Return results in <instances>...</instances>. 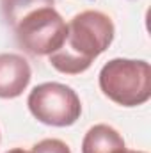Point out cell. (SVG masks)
<instances>
[{
	"label": "cell",
	"instance_id": "1",
	"mask_svg": "<svg viewBox=\"0 0 151 153\" xmlns=\"http://www.w3.org/2000/svg\"><path fill=\"white\" fill-rule=\"evenodd\" d=\"M115 29L110 16L101 11H82L68 23L64 45L48 55L50 64L66 75H78L91 68L112 43Z\"/></svg>",
	"mask_w": 151,
	"mask_h": 153
},
{
	"label": "cell",
	"instance_id": "2",
	"mask_svg": "<svg viewBox=\"0 0 151 153\" xmlns=\"http://www.w3.org/2000/svg\"><path fill=\"white\" fill-rule=\"evenodd\" d=\"M100 89L123 107H139L151 98V68L146 61L112 59L100 71Z\"/></svg>",
	"mask_w": 151,
	"mask_h": 153
},
{
	"label": "cell",
	"instance_id": "3",
	"mask_svg": "<svg viewBox=\"0 0 151 153\" xmlns=\"http://www.w3.org/2000/svg\"><path fill=\"white\" fill-rule=\"evenodd\" d=\"M18 45L30 55H50L68 36V23L53 7H41L23 16L14 27Z\"/></svg>",
	"mask_w": 151,
	"mask_h": 153
},
{
	"label": "cell",
	"instance_id": "4",
	"mask_svg": "<svg viewBox=\"0 0 151 153\" xmlns=\"http://www.w3.org/2000/svg\"><path fill=\"white\" fill-rule=\"evenodd\" d=\"M30 114L48 126H71L82 114L80 98L70 85L44 82L36 85L27 100Z\"/></svg>",
	"mask_w": 151,
	"mask_h": 153
},
{
	"label": "cell",
	"instance_id": "5",
	"mask_svg": "<svg viewBox=\"0 0 151 153\" xmlns=\"http://www.w3.org/2000/svg\"><path fill=\"white\" fill-rule=\"evenodd\" d=\"M30 64L18 53H0V98H18L30 84Z\"/></svg>",
	"mask_w": 151,
	"mask_h": 153
},
{
	"label": "cell",
	"instance_id": "6",
	"mask_svg": "<svg viewBox=\"0 0 151 153\" xmlns=\"http://www.w3.org/2000/svg\"><path fill=\"white\" fill-rule=\"evenodd\" d=\"M126 150L121 134L109 125H94L82 141V153H123Z\"/></svg>",
	"mask_w": 151,
	"mask_h": 153
},
{
	"label": "cell",
	"instance_id": "7",
	"mask_svg": "<svg viewBox=\"0 0 151 153\" xmlns=\"http://www.w3.org/2000/svg\"><path fill=\"white\" fill-rule=\"evenodd\" d=\"M55 0H0L2 14L7 25L14 27L23 16L41 7H53Z\"/></svg>",
	"mask_w": 151,
	"mask_h": 153
},
{
	"label": "cell",
	"instance_id": "8",
	"mask_svg": "<svg viewBox=\"0 0 151 153\" xmlns=\"http://www.w3.org/2000/svg\"><path fill=\"white\" fill-rule=\"evenodd\" d=\"M30 153H71V150L61 139H43L32 146Z\"/></svg>",
	"mask_w": 151,
	"mask_h": 153
},
{
	"label": "cell",
	"instance_id": "9",
	"mask_svg": "<svg viewBox=\"0 0 151 153\" xmlns=\"http://www.w3.org/2000/svg\"><path fill=\"white\" fill-rule=\"evenodd\" d=\"M5 153H30V152H25L23 148H13V150H9V152Z\"/></svg>",
	"mask_w": 151,
	"mask_h": 153
},
{
	"label": "cell",
	"instance_id": "10",
	"mask_svg": "<svg viewBox=\"0 0 151 153\" xmlns=\"http://www.w3.org/2000/svg\"><path fill=\"white\" fill-rule=\"evenodd\" d=\"M123 153H146V152H132V150H124Z\"/></svg>",
	"mask_w": 151,
	"mask_h": 153
}]
</instances>
